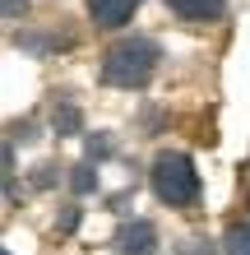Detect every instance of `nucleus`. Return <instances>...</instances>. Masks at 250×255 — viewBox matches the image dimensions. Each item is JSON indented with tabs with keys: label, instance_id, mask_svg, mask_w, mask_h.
I'll list each match as a JSON object with an SVG mask.
<instances>
[{
	"label": "nucleus",
	"instance_id": "1a4fd4ad",
	"mask_svg": "<svg viewBox=\"0 0 250 255\" xmlns=\"http://www.w3.org/2000/svg\"><path fill=\"white\" fill-rule=\"evenodd\" d=\"M19 14H28V0H5V19H19Z\"/></svg>",
	"mask_w": 250,
	"mask_h": 255
},
{
	"label": "nucleus",
	"instance_id": "f257e3e1",
	"mask_svg": "<svg viewBox=\"0 0 250 255\" xmlns=\"http://www.w3.org/2000/svg\"><path fill=\"white\" fill-rule=\"evenodd\" d=\"M158 61H163V51H158L153 37H121L102 56V79L116 84V88H144L153 79Z\"/></svg>",
	"mask_w": 250,
	"mask_h": 255
},
{
	"label": "nucleus",
	"instance_id": "20e7f679",
	"mask_svg": "<svg viewBox=\"0 0 250 255\" xmlns=\"http://www.w3.org/2000/svg\"><path fill=\"white\" fill-rule=\"evenodd\" d=\"M153 246H158V232H153L149 218L125 223V232H121V255H153Z\"/></svg>",
	"mask_w": 250,
	"mask_h": 255
},
{
	"label": "nucleus",
	"instance_id": "7ed1b4c3",
	"mask_svg": "<svg viewBox=\"0 0 250 255\" xmlns=\"http://www.w3.org/2000/svg\"><path fill=\"white\" fill-rule=\"evenodd\" d=\"M135 9H139V0H88V19L97 28H121V23H130Z\"/></svg>",
	"mask_w": 250,
	"mask_h": 255
},
{
	"label": "nucleus",
	"instance_id": "f03ea898",
	"mask_svg": "<svg viewBox=\"0 0 250 255\" xmlns=\"http://www.w3.org/2000/svg\"><path fill=\"white\" fill-rule=\"evenodd\" d=\"M149 181H153V195L163 204H171V209L199 200V172H195V162H190L185 153H171V148H167V153H158Z\"/></svg>",
	"mask_w": 250,
	"mask_h": 255
},
{
	"label": "nucleus",
	"instance_id": "423d86ee",
	"mask_svg": "<svg viewBox=\"0 0 250 255\" xmlns=\"http://www.w3.org/2000/svg\"><path fill=\"white\" fill-rule=\"evenodd\" d=\"M227 255H250V228L237 223V228L227 232Z\"/></svg>",
	"mask_w": 250,
	"mask_h": 255
},
{
	"label": "nucleus",
	"instance_id": "0eeeda50",
	"mask_svg": "<svg viewBox=\"0 0 250 255\" xmlns=\"http://www.w3.org/2000/svg\"><path fill=\"white\" fill-rule=\"evenodd\" d=\"M56 130L75 134V130H79V112H75V107H56Z\"/></svg>",
	"mask_w": 250,
	"mask_h": 255
},
{
	"label": "nucleus",
	"instance_id": "6e6552de",
	"mask_svg": "<svg viewBox=\"0 0 250 255\" xmlns=\"http://www.w3.org/2000/svg\"><path fill=\"white\" fill-rule=\"evenodd\" d=\"M70 186H75V190H93V167H88V162H83V167H75Z\"/></svg>",
	"mask_w": 250,
	"mask_h": 255
},
{
	"label": "nucleus",
	"instance_id": "39448f33",
	"mask_svg": "<svg viewBox=\"0 0 250 255\" xmlns=\"http://www.w3.org/2000/svg\"><path fill=\"white\" fill-rule=\"evenodd\" d=\"M171 14H181V19H218L223 14V0H167Z\"/></svg>",
	"mask_w": 250,
	"mask_h": 255
},
{
	"label": "nucleus",
	"instance_id": "9d476101",
	"mask_svg": "<svg viewBox=\"0 0 250 255\" xmlns=\"http://www.w3.org/2000/svg\"><path fill=\"white\" fill-rule=\"evenodd\" d=\"M181 255H213V246H204V242H185Z\"/></svg>",
	"mask_w": 250,
	"mask_h": 255
}]
</instances>
